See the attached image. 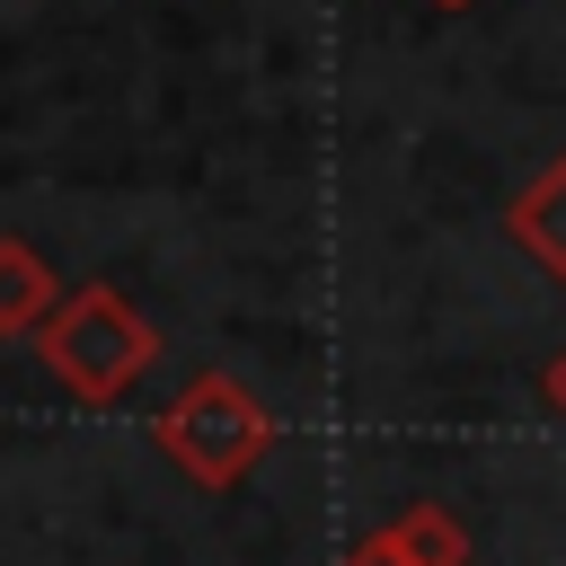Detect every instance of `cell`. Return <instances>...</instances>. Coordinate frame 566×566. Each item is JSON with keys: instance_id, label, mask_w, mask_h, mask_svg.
<instances>
[{"instance_id": "cell-1", "label": "cell", "mask_w": 566, "mask_h": 566, "mask_svg": "<svg viewBox=\"0 0 566 566\" xmlns=\"http://www.w3.org/2000/svg\"><path fill=\"white\" fill-rule=\"evenodd\" d=\"M35 354H44V371H53L80 407H115V398L159 363V327H150L115 283H80V292L44 318Z\"/></svg>"}, {"instance_id": "cell-2", "label": "cell", "mask_w": 566, "mask_h": 566, "mask_svg": "<svg viewBox=\"0 0 566 566\" xmlns=\"http://www.w3.org/2000/svg\"><path fill=\"white\" fill-rule=\"evenodd\" d=\"M150 442L195 478V486H212V495H230L256 460H265V442H274V416L256 407V389L239 380V371H195L159 416H150Z\"/></svg>"}, {"instance_id": "cell-3", "label": "cell", "mask_w": 566, "mask_h": 566, "mask_svg": "<svg viewBox=\"0 0 566 566\" xmlns=\"http://www.w3.org/2000/svg\"><path fill=\"white\" fill-rule=\"evenodd\" d=\"M504 230H513V248L539 265V274H557L566 283V150L504 203Z\"/></svg>"}, {"instance_id": "cell-4", "label": "cell", "mask_w": 566, "mask_h": 566, "mask_svg": "<svg viewBox=\"0 0 566 566\" xmlns=\"http://www.w3.org/2000/svg\"><path fill=\"white\" fill-rule=\"evenodd\" d=\"M62 274L27 248V239H0V336H44V318L62 310Z\"/></svg>"}, {"instance_id": "cell-5", "label": "cell", "mask_w": 566, "mask_h": 566, "mask_svg": "<svg viewBox=\"0 0 566 566\" xmlns=\"http://www.w3.org/2000/svg\"><path fill=\"white\" fill-rule=\"evenodd\" d=\"M539 398H548V407H557V416H566V354H557V363H548V371H539Z\"/></svg>"}, {"instance_id": "cell-6", "label": "cell", "mask_w": 566, "mask_h": 566, "mask_svg": "<svg viewBox=\"0 0 566 566\" xmlns=\"http://www.w3.org/2000/svg\"><path fill=\"white\" fill-rule=\"evenodd\" d=\"M424 9H469V0H424Z\"/></svg>"}]
</instances>
